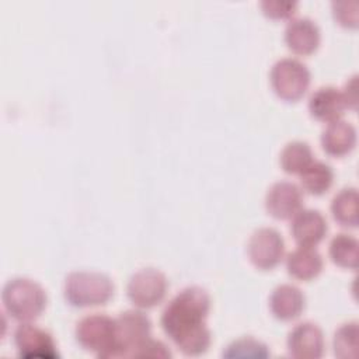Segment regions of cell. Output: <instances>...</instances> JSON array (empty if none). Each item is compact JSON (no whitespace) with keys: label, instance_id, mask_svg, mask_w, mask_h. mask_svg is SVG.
I'll return each instance as SVG.
<instances>
[{"label":"cell","instance_id":"ac0fdd59","mask_svg":"<svg viewBox=\"0 0 359 359\" xmlns=\"http://www.w3.org/2000/svg\"><path fill=\"white\" fill-rule=\"evenodd\" d=\"M299 175L303 189L313 195L327 192L334 181L332 167L321 160H313Z\"/></svg>","mask_w":359,"mask_h":359},{"label":"cell","instance_id":"9a60e30c","mask_svg":"<svg viewBox=\"0 0 359 359\" xmlns=\"http://www.w3.org/2000/svg\"><path fill=\"white\" fill-rule=\"evenodd\" d=\"M304 293L292 283L278 285L269 296L271 311L282 321H290L299 317L304 309Z\"/></svg>","mask_w":359,"mask_h":359},{"label":"cell","instance_id":"d4e9b609","mask_svg":"<svg viewBox=\"0 0 359 359\" xmlns=\"http://www.w3.org/2000/svg\"><path fill=\"white\" fill-rule=\"evenodd\" d=\"M259 7L265 15L273 20L290 18L297 8V1L294 0H261Z\"/></svg>","mask_w":359,"mask_h":359},{"label":"cell","instance_id":"d6986e66","mask_svg":"<svg viewBox=\"0 0 359 359\" xmlns=\"http://www.w3.org/2000/svg\"><path fill=\"white\" fill-rule=\"evenodd\" d=\"M332 217L345 227L358 224V191L353 187L342 188L331 201Z\"/></svg>","mask_w":359,"mask_h":359},{"label":"cell","instance_id":"8fae6325","mask_svg":"<svg viewBox=\"0 0 359 359\" xmlns=\"http://www.w3.org/2000/svg\"><path fill=\"white\" fill-rule=\"evenodd\" d=\"M287 351L297 359H318L324 353V334L321 328L311 323L297 324L287 337Z\"/></svg>","mask_w":359,"mask_h":359},{"label":"cell","instance_id":"e0dca14e","mask_svg":"<svg viewBox=\"0 0 359 359\" xmlns=\"http://www.w3.org/2000/svg\"><path fill=\"white\" fill-rule=\"evenodd\" d=\"M323 257L313 245H299L287 254V272L300 280H310L323 271Z\"/></svg>","mask_w":359,"mask_h":359},{"label":"cell","instance_id":"5bb4252c","mask_svg":"<svg viewBox=\"0 0 359 359\" xmlns=\"http://www.w3.org/2000/svg\"><path fill=\"white\" fill-rule=\"evenodd\" d=\"M346 104L342 91L334 86H323L317 88L309 98L310 114L323 122H332L341 119Z\"/></svg>","mask_w":359,"mask_h":359},{"label":"cell","instance_id":"8992f818","mask_svg":"<svg viewBox=\"0 0 359 359\" xmlns=\"http://www.w3.org/2000/svg\"><path fill=\"white\" fill-rule=\"evenodd\" d=\"M116 346L112 358H133L136 349L151 335V323L140 310L122 311L116 318Z\"/></svg>","mask_w":359,"mask_h":359},{"label":"cell","instance_id":"44dd1931","mask_svg":"<svg viewBox=\"0 0 359 359\" xmlns=\"http://www.w3.org/2000/svg\"><path fill=\"white\" fill-rule=\"evenodd\" d=\"M358 247L356 237L348 233H338L330 241V257L337 265L355 269L358 266Z\"/></svg>","mask_w":359,"mask_h":359},{"label":"cell","instance_id":"4316f807","mask_svg":"<svg viewBox=\"0 0 359 359\" xmlns=\"http://www.w3.org/2000/svg\"><path fill=\"white\" fill-rule=\"evenodd\" d=\"M342 95L346 104V108L351 109H356V104H358V93H356V76H352L344 86L342 90Z\"/></svg>","mask_w":359,"mask_h":359},{"label":"cell","instance_id":"7402d4cb","mask_svg":"<svg viewBox=\"0 0 359 359\" xmlns=\"http://www.w3.org/2000/svg\"><path fill=\"white\" fill-rule=\"evenodd\" d=\"M359 328L356 321L342 324L334 334V353L341 359H353L358 355Z\"/></svg>","mask_w":359,"mask_h":359},{"label":"cell","instance_id":"7a4b0ae2","mask_svg":"<svg viewBox=\"0 0 359 359\" xmlns=\"http://www.w3.org/2000/svg\"><path fill=\"white\" fill-rule=\"evenodd\" d=\"M1 302L4 310L17 321H32L43 311L46 293L38 282L18 276L6 282L1 290Z\"/></svg>","mask_w":359,"mask_h":359},{"label":"cell","instance_id":"cb8c5ba5","mask_svg":"<svg viewBox=\"0 0 359 359\" xmlns=\"http://www.w3.org/2000/svg\"><path fill=\"white\" fill-rule=\"evenodd\" d=\"M335 20L344 25L355 28L359 22V3L356 0H334L331 3Z\"/></svg>","mask_w":359,"mask_h":359},{"label":"cell","instance_id":"30bf717a","mask_svg":"<svg viewBox=\"0 0 359 359\" xmlns=\"http://www.w3.org/2000/svg\"><path fill=\"white\" fill-rule=\"evenodd\" d=\"M265 208L275 219H292L303 209L302 189L292 181L273 182L265 195Z\"/></svg>","mask_w":359,"mask_h":359},{"label":"cell","instance_id":"603a6c76","mask_svg":"<svg viewBox=\"0 0 359 359\" xmlns=\"http://www.w3.org/2000/svg\"><path fill=\"white\" fill-rule=\"evenodd\" d=\"M224 358H241V359H265L269 356L268 346L254 338L245 337L233 341L223 352Z\"/></svg>","mask_w":359,"mask_h":359},{"label":"cell","instance_id":"5b68a950","mask_svg":"<svg viewBox=\"0 0 359 359\" xmlns=\"http://www.w3.org/2000/svg\"><path fill=\"white\" fill-rule=\"evenodd\" d=\"M269 80L273 91L285 101H297L310 86V70L296 57H282L271 69Z\"/></svg>","mask_w":359,"mask_h":359},{"label":"cell","instance_id":"6da1fadb","mask_svg":"<svg viewBox=\"0 0 359 359\" xmlns=\"http://www.w3.org/2000/svg\"><path fill=\"white\" fill-rule=\"evenodd\" d=\"M210 310V296L201 286L181 289L164 307L161 327L177 348L189 356H198L210 345V331L205 320Z\"/></svg>","mask_w":359,"mask_h":359},{"label":"cell","instance_id":"3957f363","mask_svg":"<svg viewBox=\"0 0 359 359\" xmlns=\"http://www.w3.org/2000/svg\"><path fill=\"white\" fill-rule=\"evenodd\" d=\"M66 300L76 307L105 304L114 294V283L105 273L95 271H73L63 283Z\"/></svg>","mask_w":359,"mask_h":359},{"label":"cell","instance_id":"52a82bcc","mask_svg":"<svg viewBox=\"0 0 359 359\" xmlns=\"http://www.w3.org/2000/svg\"><path fill=\"white\" fill-rule=\"evenodd\" d=\"M168 282L161 271L156 268H142L129 278L126 292L135 306L150 309L165 297Z\"/></svg>","mask_w":359,"mask_h":359},{"label":"cell","instance_id":"9c48e42d","mask_svg":"<svg viewBox=\"0 0 359 359\" xmlns=\"http://www.w3.org/2000/svg\"><path fill=\"white\" fill-rule=\"evenodd\" d=\"M247 252L250 261L257 268L272 269L283 258V237L273 227H261L251 234L247 244Z\"/></svg>","mask_w":359,"mask_h":359},{"label":"cell","instance_id":"ffe728a7","mask_svg":"<svg viewBox=\"0 0 359 359\" xmlns=\"http://www.w3.org/2000/svg\"><path fill=\"white\" fill-rule=\"evenodd\" d=\"M313 160L311 147L302 140L289 142L279 156L280 167L287 174H300Z\"/></svg>","mask_w":359,"mask_h":359},{"label":"cell","instance_id":"ba28073f","mask_svg":"<svg viewBox=\"0 0 359 359\" xmlns=\"http://www.w3.org/2000/svg\"><path fill=\"white\" fill-rule=\"evenodd\" d=\"M14 344L18 355L27 359H57L59 352L50 332L32 324L20 323L14 330Z\"/></svg>","mask_w":359,"mask_h":359},{"label":"cell","instance_id":"7c38bea8","mask_svg":"<svg viewBox=\"0 0 359 359\" xmlns=\"http://www.w3.org/2000/svg\"><path fill=\"white\" fill-rule=\"evenodd\" d=\"M320 28L309 17L292 18L285 28V42L296 55H310L320 45Z\"/></svg>","mask_w":359,"mask_h":359},{"label":"cell","instance_id":"2e32d148","mask_svg":"<svg viewBox=\"0 0 359 359\" xmlns=\"http://www.w3.org/2000/svg\"><path fill=\"white\" fill-rule=\"evenodd\" d=\"M355 144L356 129L351 122L345 119L328 122L321 132V146L330 156H345L355 147Z\"/></svg>","mask_w":359,"mask_h":359},{"label":"cell","instance_id":"484cf974","mask_svg":"<svg viewBox=\"0 0 359 359\" xmlns=\"http://www.w3.org/2000/svg\"><path fill=\"white\" fill-rule=\"evenodd\" d=\"M171 352L165 344L158 339H153L151 337L144 341L135 352L133 358H170Z\"/></svg>","mask_w":359,"mask_h":359},{"label":"cell","instance_id":"4fadbf2b","mask_svg":"<svg viewBox=\"0 0 359 359\" xmlns=\"http://www.w3.org/2000/svg\"><path fill=\"white\" fill-rule=\"evenodd\" d=\"M328 224L317 209H300L290 223V231L299 245L316 247L327 234Z\"/></svg>","mask_w":359,"mask_h":359},{"label":"cell","instance_id":"277c9868","mask_svg":"<svg viewBox=\"0 0 359 359\" xmlns=\"http://www.w3.org/2000/svg\"><path fill=\"white\" fill-rule=\"evenodd\" d=\"M77 342L98 358H112L116 346V323L115 318L93 313L80 318L76 324Z\"/></svg>","mask_w":359,"mask_h":359}]
</instances>
